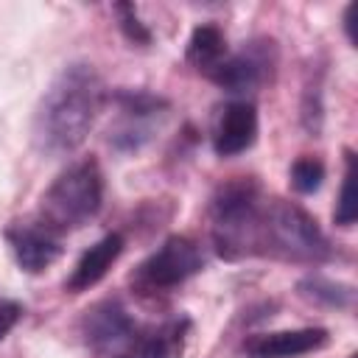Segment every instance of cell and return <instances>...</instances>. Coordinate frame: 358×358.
Listing matches in <instances>:
<instances>
[{
    "instance_id": "cell-1",
    "label": "cell",
    "mask_w": 358,
    "mask_h": 358,
    "mask_svg": "<svg viewBox=\"0 0 358 358\" xmlns=\"http://www.w3.org/2000/svg\"><path fill=\"white\" fill-rule=\"evenodd\" d=\"M103 103L101 76L90 64L64 67L39 98L34 115V143L45 154L73 151L92 129Z\"/></svg>"
},
{
    "instance_id": "cell-2",
    "label": "cell",
    "mask_w": 358,
    "mask_h": 358,
    "mask_svg": "<svg viewBox=\"0 0 358 358\" xmlns=\"http://www.w3.org/2000/svg\"><path fill=\"white\" fill-rule=\"evenodd\" d=\"M263 199L255 179H232L221 185L213 196L210 213H213V241L218 255L235 260L255 246H260V229H263Z\"/></svg>"
},
{
    "instance_id": "cell-3",
    "label": "cell",
    "mask_w": 358,
    "mask_h": 358,
    "mask_svg": "<svg viewBox=\"0 0 358 358\" xmlns=\"http://www.w3.org/2000/svg\"><path fill=\"white\" fill-rule=\"evenodd\" d=\"M103 176L95 159L73 162L62 171L42 196V224L53 232H70L84 227L101 207Z\"/></svg>"
},
{
    "instance_id": "cell-4",
    "label": "cell",
    "mask_w": 358,
    "mask_h": 358,
    "mask_svg": "<svg viewBox=\"0 0 358 358\" xmlns=\"http://www.w3.org/2000/svg\"><path fill=\"white\" fill-rule=\"evenodd\" d=\"M260 246H268L280 257L296 263H324L333 255L316 218L305 213L299 204L280 199L263 207Z\"/></svg>"
},
{
    "instance_id": "cell-5",
    "label": "cell",
    "mask_w": 358,
    "mask_h": 358,
    "mask_svg": "<svg viewBox=\"0 0 358 358\" xmlns=\"http://www.w3.org/2000/svg\"><path fill=\"white\" fill-rule=\"evenodd\" d=\"M204 266L201 249L182 235L168 238L154 255H148L140 268L134 271L131 282L143 291V294H157V291H171L176 285H182L185 280H190L193 274H199Z\"/></svg>"
},
{
    "instance_id": "cell-6",
    "label": "cell",
    "mask_w": 358,
    "mask_h": 358,
    "mask_svg": "<svg viewBox=\"0 0 358 358\" xmlns=\"http://www.w3.org/2000/svg\"><path fill=\"white\" fill-rule=\"evenodd\" d=\"M81 336H84L87 347H92L95 352H112L126 344H134L137 327H134L129 310L117 299H101L84 313Z\"/></svg>"
},
{
    "instance_id": "cell-7",
    "label": "cell",
    "mask_w": 358,
    "mask_h": 358,
    "mask_svg": "<svg viewBox=\"0 0 358 358\" xmlns=\"http://www.w3.org/2000/svg\"><path fill=\"white\" fill-rule=\"evenodd\" d=\"M6 241L11 246L14 260L28 274L45 271L62 255V235L53 232L50 227H45L42 221H36V224H11L6 229Z\"/></svg>"
},
{
    "instance_id": "cell-8",
    "label": "cell",
    "mask_w": 358,
    "mask_h": 358,
    "mask_svg": "<svg viewBox=\"0 0 358 358\" xmlns=\"http://www.w3.org/2000/svg\"><path fill=\"white\" fill-rule=\"evenodd\" d=\"M268 70H271L268 48L266 45H249L241 53L227 56L210 73V78L227 92H249V90H255L266 81Z\"/></svg>"
},
{
    "instance_id": "cell-9",
    "label": "cell",
    "mask_w": 358,
    "mask_h": 358,
    "mask_svg": "<svg viewBox=\"0 0 358 358\" xmlns=\"http://www.w3.org/2000/svg\"><path fill=\"white\" fill-rule=\"evenodd\" d=\"M257 137V112L246 101H232L221 109L213 129V148L218 157H235L252 148Z\"/></svg>"
},
{
    "instance_id": "cell-10",
    "label": "cell",
    "mask_w": 358,
    "mask_h": 358,
    "mask_svg": "<svg viewBox=\"0 0 358 358\" xmlns=\"http://www.w3.org/2000/svg\"><path fill=\"white\" fill-rule=\"evenodd\" d=\"M327 344V330L322 327H302V330H277L260 333L243 341V352L249 358H296Z\"/></svg>"
},
{
    "instance_id": "cell-11",
    "label": "cell",
    "mask_w": 358,
    "mask_h": 358,
    "mask_svg": "<svg viewBox=\"0 0 358 358\" xmlns=\"http://www.w3.org/2000/svg\"><path fill=\"white\" fill-rule=\"evenodd\" d=\"M120 252H123V238L117 232H109L101 241H95L73 266V271L67 277V291H73V294L90 291L98 280H103V274L112 268V263L120 257Z\"/></svg>"
},
{
    "instance_id": "cell-12",
    "label": "cell",
    "mask_w": 358,
    "mask_h": 358,
    "mask_svg": "<svg viewBox=\"0 0 358 358\" xmlns=\"http://www.w3.org/2000/svg\"><path fill=\"white\" fill-rule=\"evenodd\" d=\"M190 322L185 316L168 319L143 338H134V355L131 358H179L185 352Z\"/></svg>"
},
{
    "instance_id": "cell-13",
    "label": "cell",
    "mask_w": 358,
    "mask_h": 358,
    "mask_svg": "<svg viewBox=\"0 0 358 358\" xmlns=\"http://www.w3.org/2000/svg\"><path fill=\"white\" fill-rule=\"evenodd\" d=\"M227 59V39L218 25H199L187 39V62L207 76Z\"/></svg>"
},
{
    "instance_id": "cell-14",
    "label": "cell",
    "mask_w": 358,
    "mask_h": 358,
    "mask_svg": "<svg viewBox=\"0 0 358 358\" xmlns=\"http://www.w3.org/2000/svg\"><path fill=\"white\" fill-rule=\"evenodd\" d=\"M299 294L316 305H327V308H350L352 305V288L324 280V277H305L299 282Z\"/></svg>"
},
{
    "instance_id": "cell-15",
    "label": "cell",
    "mask_w": 358,
    "mask_h": 358,
    "mask_svg": "<svg viewBox=\"0 0 358 358\" xmlns=\"http://www.w3.org/2000/svg\"><path fill=\"white\" fill-rule=\"evenodd\" d=\"M355 157L347 151V173H344V182H341V193H338V201H336V224L341 227H350L355 224L358 218V190H355Z\"/></svg>"
},
{
    "instance_id": "cell-16",
    "label": "cell",
    "mask_w": 358,
    "mask_h": 358,
    "mask_svg": "<svg viewBox=\"0 0 358 358\" xmlns=\"http://www.w3.org/2000/svg\"><path fill=\"white\" fill-rule=\"evenodd\" d=\"M324 179V165L316 157H299L291 165V187L296 193H316Z\"/></svg>"
},
{
    "instance_id": "cell-17",
    "label": "cell",
    "mask_w": 358,
    "mask_h": 358,
    "mask_svg": "<svg viewBox=\"0 0 358 358\" xmlns=\"http://www.w3.org/2000/svg\"><path fill=\"white\" fill-rule=\"evenodd\" d=\"M115 14H117V20H120L123 34H126L134 45H148V42H151V34H148V28L137 20L134 6H129V3H117V6H115Z\"/></svg>"
},
{
    "instance_id": "cell-18",
    "label": "cell",
    "mask_w": 358,
    "mask_h": 358,
    "mask_svg": "<svg viewBox=\"0 0 358 358\" xmlns=\"http://www.w3.org/2000/svg\"><path fill=\"white\" fill-rule=\"evenodd\" d=\"M20 319H22V305L14 299H0V341L14 330Z\"/></svg>"
}]
</instances>
